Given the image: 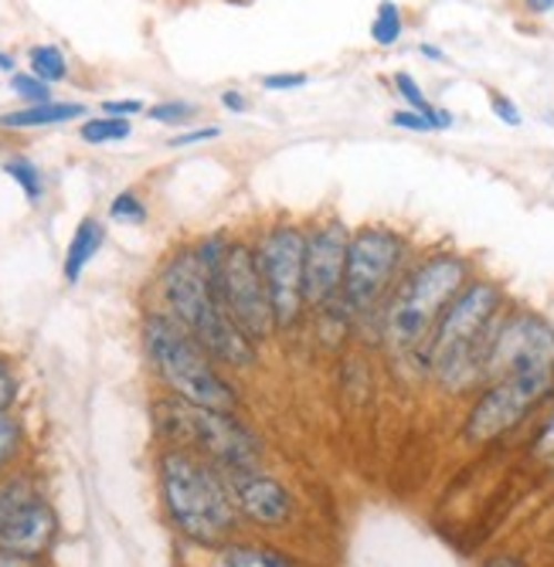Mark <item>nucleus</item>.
Listing matches in <instances>:
<instances>
[{
	"label": "nucleus",
	"mask_w": 554,
	"mask_h": 567,
	"mask_svg": "<svg viewBox=\"0 0 554 567\" xmlns=\"http://www.w3.org/2000/svg\"><path fill=\"white\" fill-rule=\"evenodd\" d=\"M103 245H106V225L99 221V218H92V215H85L75 225V231L69 238V248H65L62 276H65L69 286H75L82 279V272L89 269V262L95 259V255L103 251Z\"/></svg>",
	"instance_id": "15"
},
{
	"label": "nucleus",
	"mask_w": 554,
	"mask_h": 567,
	"mask_svg": "<svg viewBox=\"0 0 554 567\" xmlns=\"http://www.w3.org/2000/svg\"><path fill=\"white\" fill-rule=\"evenodd\" d=\"M419 55L422 59H429V62H445V55H442V48H435V44H419Z\"/></svg>",
	"instance_id": "38"
},
{
	"label": "nucleus",
	"mask_w": 554,
	"mask_h": 567,
	"mask_svg": "<svg viewBox=\"0 0 554 567\" xmlns=\"http://www.w3.org/2000/svg\"><path fill=\"white\" fill-rule=\"evenodd\" d=\"M228 486L235 496L238 517L248 524L266 527V530H279L296 517V496L289 493L286 483L269 476L263 466L245 470V473H232Z\"/></svg>",
	"instance_id": "14"
},
{
	"label": "nucleus",
	"mask_w": 554,
	"mask_h": 567,
	"mask_svg": "<svg viewBox=\"0 0 554 567\" xmlns=\"http://www.w3.org/2000/svg\"><path fill=\"white\" fill-rule=\"evenodd\" d=\"M21 442H24L21 422L14 415H0V470H8L11 462L18 458Z\"/></svg>",
	"instance_id": "26"
},
{
	"label": "nucleus",
	"mask_w": 554,
	"mask_h": 567,
	"mask_svg": "<svg viewBox=\"0 0 554 567\" xmlns=\"http://www.w3.org/2000/svg\"><path fill=\"white\" fill-rule=\"evenodd\" d=\"M59 540V517L28 480L0 486V547L44 557Z\"/></svg>",
	"instance_id": "13"
},
{
	"label": "nucleus",
	"mask_w": 554,
	"mask_h": 567,
	"mask_svg": "<svg viewBox=\"0 0 554 567\" xmlns=\"http://www.w3.org/2000/svg\"><path fill=\"white\" fill-rule=\"evenodd\" d=\"M157 429L167 445L208 458L225 476L263 466V439L235 411L197 408L181 398H167L157 404Z\"/></svg>",
	"instance_id": "7"
},
{
	"label": "nucleus",
	"mask_w": 554,
	"mask_h": 567,
	"mask_svg": "<svg viewBox=\"0 0 554 567\" xmlns=\"http://www.w3.org/2000/svg\"><path fill=\"white\" fill-rule=\"evenodd\" d=\"M391 82H394V92L401 95V102H406V110H416V113H422V116H432V120L439 123V130H452V126H456V116H452L449 110L432 106L429 95L422 92V85L416 82V75H409V72H394Z\"/></svg>",
	"instance_id": "18"
},
{
	"label": "nucleus",
	"mask_w": 554,
	"mask_h": 567,
	"mask_svg": "<svg viewBox=\"0 0 554 567\" xmlns=\"http://www.w3.org/2000/svg\"><path fill=\"white\" fill-rule=\"evenodd\" d=\"M416 241L391 225H361L350 235L347 272H343V302L358 323L365 343L381 347V313L394 292L398 279L416 262Z\"/></svg>",
	"instance_id": "5"
},
{
	"label": "nucleus",
	"mask_w": 554,
	"mask_h": 567,
	"mask_svg": "<svg viewBox=\"0 0 554 567\" xmlns=\"http://www.w3.org/2000/svg\"><path fill=\"white\" fill-rule=\"evenodd\" d=\"M218 296L225 313L232 317V323L256 343L259 350L266 343H273L279 337L276 327V309L266 289V279L259 272L256 262V248H252V238H232L225 248L222 269L215 276Z\"/></svg>",
	"instance_id": "10"
},
{
	"label": "nucleus",
	"mask_w": 554,
	"mask_h": 567,
	"mask_svg": "<svg viewBox=\"0 0 554 567\" xmlns=\"http://www.w3.org/2000/svg\"><path fill=\"white\" fill-rule=\"evenodd\" d=\"M208 567H304L293 554L273 547V544H242L228 540L215 547V557Z\"/></svg>",
	"instance_id": "16"
},
{
	"label": "nucleus",
	"mask_w": 554,
	"mask_h": 567,
	"mask_svg": "<svg viewBox=\"0 0 554 567\" xmlns=\"http://www.w3.org/2000/svg\"><path fill=\"white\" fill-rule=\"evenodd\" d=\"M140 340H143V353L150 360V368L164 381L171 398H181L197 408H215V411L238 408V388L222 374V364H215L212 353L177 320H171L164 309L143 313Z\"/></svg>",
	"instance_id": "6"
},
{
	"label": "nucleus",
	"mask_w": 554,
	"mask_h": 567,
	"mask_svg": "<svg viewBox=\"0 0 554 567\" xmlns=\"http://www.w3.org/2000/svg\"><path fill=\"white\" fill-rule=\"evenodd\" d=\"M85 106L82 102H41V106H21L11 113H0V130H41V126H59L82 120Z\"/></svg>",
	"instance_id": "17"
},
{
	"label": "nucleus",
	"mask_w": 554,
	"mask_h": 567,
	"mask_svg": "<svg viewBox=\"0 0 554 567\" xmlns=\"http://www.w3.org/2000/svg\"><path fill=\"white\" fill-rule=\"evenodd\" d=\"M11 92L24 99V106H41V102H52V85L41 82L31 72H14L11 75Z\"/></svg>",
	"instance_id": "24"
},
{
	"label": "nucleus",
	"mask_w": 554,
	"mask_h": 567,
	"mask_svg": "<svg viewBox=\"0 0 554 567\" xmlns=\"http://www.w3.org/2000/svg\"><path fill=\"white\" fill-rule=\"evenodd\" d=\"M252 248L276 309L279 337H289L307 323V221L279 215L259 228Z\"/></svg>",
	"instance_id": "8"
},
{
	"label": "nucleus",
	"mask_w": 554,
	"mask_h": 567,
	"mask_svg": "<svg viewBox=\"0 0 554 567\" xmlns=\"http://www.w3.org/2000/svg\"><path fill=\"white\" fill-rule=\"evenodd\" d=\"M28 72L38 75L48 85H59L69 79V59L62 55V48L55 44H34L28 51Z\"/></svg>",
	"instance_id": "19"
},
{
	"label": "nucleus",
	"mask_w": 554,
	"mask_h": 567,
	"mask_svg": "<svg viewBox=\"0 0 554 567\" xmlns=\"http://www.w3.org/2000/svg\"><path fill=\"white\" fill-rule=\"evenodd\" d=\"M110 218L116 225H146L150 208H146V200L136 190H120L113 197V204H110Z\"/></svg>",
	"instance_id": "23"
},
{
	"label": "nucleus",
	"mask_w": 554,
	"mask_h": 567,
	"mask_svg": "<svg viewBox=\"0 0 554 567\" xmlns=\"http://www.w3.org/2000/svg\"><path fill=\"white\" fill-rule=\"evenodd\" d=\"M157 299L164 313L177 320L201 347L212 353L215 364L232 371H252L259 364V347L252 343L225 313L218 286L205 262L197 259L194 245L177 248L157 276Z\"/></svg>",
	"instance_id": "3"
},
{
	"label": "nucleus",
	"mask_w": 554,
	"mask_h": 567,
	"mask_svg": "<svg viewBox=\"0 0 554 567\" xmlns=\"http://www.w3.org/2000/svg\"><path fill=\"white\" fill-rule=\"evenodd\" d=\"M483 567H531V564L524 557H517V554H490L483 560Z\"/></svg>",
	"instance_id": "36"
},
{
	"label": "nucleus",
	"mask_w": 554,
	"mask_h": 567,
	"mask_svg": "<svg viewBox=\"0 0 554 567\" xmlns=\"http://www.w3.org/2000/svg\"><path fill=\"white\" fill-rule=\"evenodd\" d=\"M531 455L541 462V466L554 470V411L544 419V425L537 429V435L531 439Z\"/></svg>",
	"instance_id": "27"
},
{
	"label": "nucleus",
	"mask_w": 554,
	"mask_h": 567,
	"mask_svg": "<svg viewBox=\"0 0 554 567\" xmlns=\"http://www.w3.org/2000/svg\"><path fill=\"white\" fill-rule=\"evenodd\" d=\"M4 174L24 190L28 204H38L44 197V174L38 171L34 161H28V157H8L4 161Z\"/></svg>",
	"instance_id": "22"
},
{
	"label": "nucleus",
	"mask_w": 554,
	"mask_h": 567,
	"mask_svg": "<svg viewBox=\"0 0 554 567\" xmlns=\"http://www.w3.org/2000/svg\"><path fill=\"white\" fill-rule=\"evenodd\" d=\"M490 110H493V116H496L503 126H521V123H524V113L517 110V102L507 99L503 92H490Z\"/></svg>",
	"instance_id": "30"
},
{
	"label": "nucleus",
	"mask_w": 554,
	"mask_h": 567,
	"mask_svg": "<svg viewBox=\"0 0 554 567\" xmlns=\"http://www.w3.org/2000/svg\"><path fill=\"white\" fill-rule=\"evenodd\" d=\"M514 306L507 286L493 276H473L445 306L425 347V378L445 394H470L486 381V357L500 320Z\"/></svg>",
	"instance_id": "2"
},
{
	"label": "nucleus",
	"mask_w": 554,
	"mask_h": 567,
	"mask_svg": "<svg viewBox=\"0 0 554 567\" xmlns=\"http://www.w3.org/2000/svg\"><path fill=\"white\" fill-rule=\"evenodd\" d=\"M161 499L174 530L197 547H222L238 530V509L228 476L187 449L167 445L157 458Z\"/></svg>",
	"instance_id": "4"
},
{
	"label": "nucleus",
	"mask_w": 554,
	"mask_h": 567,
	"mask_svg": "<svg viewBox=\"0 0 554 567\" xmlns=\"http://www.w3.org/2000/svg\"><path fill=\"white\" fill-rule=\"evenodd\" d=\"M541 368H554V323L537 309L514 302L496 327L486 357V381Z\"/></svg>",
	"instance_id": "11"
},
{
	"label": "nucleus",
	"mask_w": 554,
	"mask_h": 567,
	"mask_svg": "<svg viewBox=\"0 0 554 567\" xmlns=\"http://www.w3.org/2000/svg\"><path fill=\"white\" fill-rule=\"evenodd\" d=\"M0 69L14 75V59H11V55H4V51H0Z\"/></svg>",
	"instance_id": "39"
},
{
	"label": "nucleus",
	"mask_w": 554,
	"mask_h": 567,
	"mask_svg": "<svg viewBox=\"0 0 554 567\" xmlns=\"http://www.w3.org/2000/svg\"><path fill=\"white\" fill-rule=\"evenodd\" d=\"M140 113H146V106H143L140 99H110V102H103V116L133 120V116H140Z\"/></svg>",
	"instance_id": "32"
},
{
	"label": "nucleus",
	"mask_w": 554,
	"mask_h": 567,
	"mask_svg": "<svg viewBox=\"0 0 554 567\" xmlns=\"http://www.w3.org/2000/svg\"><path fill=\"white\" fill-rule=\"evenodd\" d=\"M222 130L218 126H201V130H187V133H177L171 140V150H181V146H194V143H208V140H218Z\"/></svg>",
	"instance_id": "33"
},
{
	"label": "nucleus",
	"mask_w": 554,
	"mask_h": 567,
	"mask_svg": "<svg viewBox=\"0 0 554 567\" xmlns=\"http://www.w3.org/2000/svg\"><path fill=\"white\" fill-rule=\"evenodd\" d=\"M476 276V262L456 248L419 251L416 262L398 279L394 292L381 313V347L388 360L401 371L425 378V347L445 306Z\"/></svg>",
	"instance_id": "1"
},
{
	"label": "nucleus",
	"mask_w": 554,
	"mask_h": 567,
	"mask_svg": "<svg viewBox=\"0 0 554 567\" xmlns=\"http://www.w3.org/2000/svg\"><path fill=\"white\" fill-rule=\"evenodd\" d=\"M388 123L394 130H409V133H439V123L432 116L416 113V110H394Z\"/></svg>",
	"instance_id": "28"
},
{
	"label": "nucleus",
	"mask_w": 554,
	"mask_h": 567,
	"mask_svg": "<svg viewBox=\"0 0 554 567\" xmlns=\"http://www.w3.org/2000/svg\"><path fill=\"white\" fill-rule=\"evenodd\" d=\"M350 235L355 228L334 212L307 221V320L343 302Z\"/></svg>",
	"instance_id": "12"
},
{
	"label": "nucleus",
	"mask_w": 554,
	"mask_h": 567,
	"mask_svg": "<svg viewBox=\"0 0 554 567\" xmlns=\"http://www.w3.org/2000/svg\"><path fill=\"white\" fill-rule=\"evenodd\" d=\"M551 394H554V368L517 371L507 378L486 381L466 411L463 439L470 445H486L503 439L517 425H524Z\"/></svg>",
	"instance_id": "9"
},
{
	"label": "nucleus",
	"mask_w": 554,
	"mask_h": 567,
	"mask_svg": "<svg viewBox=\"0 0 554 567\" xmlns=\"http://www.w3.org/2000/svg\"><path fill=\"white\" fill-rule=\"evenodd\" d=\"M130 133H133V123L130 120H120V116H95V120H85L79 126L82 143H92V146L123 143V140H130Z\"/></svg>",
	"instance_id": "21"
},
{
	"label": "nucleus",
	"mask_w": 554,
	"mask_h": 567,
	"mask_svg": "<svg viewBox=\"0 0 554 567\" xmlns=\"http://www.w3.org/2000/svg\"><path fill=\"white\" fill-rule=\"evenodd\" d=\"M524 11L534 14V18H544V14H554V0H521Z\"/></svg>",
	"instance_id": "37"
},
{
	"label": "nucleus",
	"mask_w": 554,
	"mask_h": 567,
	"mask_svg": "<svg viewBox=\"0 0 554 567\" xmlns=\"http://www.w3.org/2000/svg\"><path fill=\"white\" fill-rule=\"evenodd\" d=\"M18 398V378L8 357H0V415H11V404Z\"/></svg>",
	"instance_id": "29"
},
{
	"label": "nucleus",
	"mask_w": 554,
	"mask_h": 567,
	"mask_svg": "<svg viewBox=\"0 0 554 567\" xmlns=\"http://www.w3.org/2000/svg\"><path fill=\"white\" fill-rule=\"evenodd\" d=\"M146 116L154 123H164V126H181V123H191L197 116V106L194 102H184V99H167V102H157V106H150Z\"/></svg>",
	"instance_id": "25"
},
{
	"label": "nucleus",
	"mask_w": 554,
	"mask_h": 567,
	"mask_svg": "<svg viewBox=\"0 0 554 567\" xmlns=\"http://www.w3.org/2000/svg\"><path fill=\"white\" fill-rule=\"evenodd\" d=\"M222 106L228 110V113H248V99H245V92H238V89H228V92H222Z\"/></svg>",
	"instance_id": "35"
},
{
	"label": "nucleus",
	"mask_w": 554,
	"mask_h": 567,
	"mask_svg": "<svg viewBox=\"0 0 554 567\" xmlns=\"http://www.w3.org/2000/svg\"><path fill=\"white\" fill-rule=\"evenodd\" d=\"M310 85V75L304 72H273V75H263V89L266 92H293V89H304Z\"/></svg>",
	"instance_id": "31"
},
{
	"label": "nucleus",
	"mask_w": 554,
	"mask_h": 567,
	"mask_svg": "<svg viewBox=\"0 0 554 567\" xmlns=\"http://www.w3.org/2000/svg\"><path fill=\"white\" fill-rule=\"evenodd\" d=\"M401 34H406V18H401V8L394 4V0H381L375 18H371V41L381 44V48H391L401 41Z\"/></svg>",
	"instance_id": "20"
},
{
	"label": "nucleus",
	"mask_w": 554,
	"mask_h": 567,
	"mask_svg": "<svg viewBox=\"0 0 554 567\" xmlns=\"http://www.w3.org/2000/svg\"><path fill=\"white\" fill-rule=\"evenodd\" d=\"M0 567H44V564H41V557H28V554L0 547Z\"/></svg>",
	"instance_id": "34"
}]
</instances>
